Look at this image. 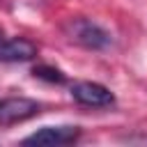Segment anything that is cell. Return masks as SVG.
<instances>
[{
    "label": "cell",
    "mask_w": 147,
    "mask_h": 147,
    "mask_svg": "<svg viewBox=\"0 0 147 147\" xmlns=\"http://www.w3.org/2000/svg\"><path fill=\"white\" fill-rule=\"evenodd\" d=\"M67 34L71 41L87 51H106L113 46V34L90 18H71L67 25Z\"/></svg>",
    "instance_id": "6da1fadb"
},
{
    "label": "cell",
    "mask_w": 147,
    "mask_h": 147,
    "mask_svg": "<svg viewBox=\"0 0 147 147\" xmlns=\"http://www.w3.org/2000/svg\"><path fill=\"white\" fill-rule=\"evenodd\" d=\"M41 113V103L28 96H7L0 99V126H11L37 117Z\"/></svg>",
    "instance_id": "7a4b0ae2"
},
{
    "label": "cell",
    "mask_w": 147,
    "mask_h": 147,
    "mask_svg": "<svg viewBox=\"0 0 147 147\" xmlns=\"http://www.w3.org/2000/svg\"><path fill=\"white\" fill-rule=\"evenodd\" d=\"M71 99L80 106L87 108H108L115 103V94L101 85V83H92V80H78L71 85Z\"/></svg>",
    "instance_id": "3957f363"
},
{
    "label": "cell",
    "mask_w": 147,
    "mask_h": 147,
    "mask_svg": "<svg viewBox=\"0 0 147 147\" xmlns=\"http://www.w3.org/2000/svg\"><path fill=\"white\" fill-rule=\"evenodd\" d=\"M80 138V126L62 124V126H41L39 131L23 138V145H44V147H60L71 145Z\"/></svg>",
    "instance_id": "277c9868"
},
{
    "label": "cell",
    "mask_w": 147,
    "mask_h": 147,
    "mask_svg": "<svg viewBox=\"0 0 147 147\" xmlns=\"http://www.w3.org/2000/svg\"><path fill=\"white\" fill-rule=\"evenodd\" d=\"M37 55V44L25 37H11L0 41V62H28Z\"/></svg>",
    "instance_id": "5b68a950"
},
{
    "label": "cell",
    "mask_w": 147,
    "mask_h": 147,
    "mask_svg": "<svg viewBox=\"0 0 147 147\" xmlns=\"http://www.w3.org/2000/svg\"><path fill=\"white\" fill-rule=\"evenodd\" d=\"M32 76L39 78V80L53 83V85H64L67 83L64 71H60L57 67H51V64H37V67H32Z\"/></svg>",
    "instance_id": "8992f818"
},
{
    "label": "cell",
    "mask_w": 147,
    "mask_h": 147,
    "mask_svg": "<svg viewBox=\"0 0 147 147\" xmlns=\"http://www.w3.org/2000/svg\"><path fill=\"white\" fill-rule=\"evenodd\" d=\"M2 39H5V34H2V30H0V41H2Z\"/></svg>",
    "instance_id": "52a82bcc"
}]
</instances>
